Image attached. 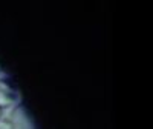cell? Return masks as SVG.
Here are the masks:
<instances>
[{"label": "cell", "mask_w": 153, "mask_h": 129, "mask_svg": "<svg viewBox=\"0 0 153 129\" xmlns=\"http://www.w3.org/2000/svg\"><path fill=\"white\" fill-rule=\"evenodd\" d=\"M12 95H11V91H6V89H0V108L3 111L6 108H9L12 105Z\"/></svg>", "instance_id": "cell-1"}, {"label": "cell", "mask_w": 153, "mask_h": 129, "mask_svg": "<svg viewBox=\"0 0 153 129\" xmlns=\"http://www.w3.org/2000/svg\"><path fill=\"white\" fill-rule=\"evenodd\" d=\"M0 129H16V124L9 118H0Z\"/></svg>", "instance_id": "cell-2"}, {"label": "cell", "mask_w": 153, "mask_h": 129, "mask_svg": "<svg viewBox=\"0 0 153 129\" xmlns=\"http://www.w3.org/2000/svg\"><path fill=\"white\" fill-rule=\"evenodd\" d=\"M2 117H3V109L0 108V118H2Z\"/></svg>", "instance_id": "cell-3"}, {"label": "cell", "mask_w": 153, "mask_h": 129, "mask_svg": "<svg viewBox=\"0 0 153 129\" xmlns=\"http://www.w3.org/2000/svg\"><path fill=\"white\" fill-rule=\"evenodd\" d=\"M16 129H19V128H16Z\"/></svg>", "instance_id": "cell-4"}]
</instances>
